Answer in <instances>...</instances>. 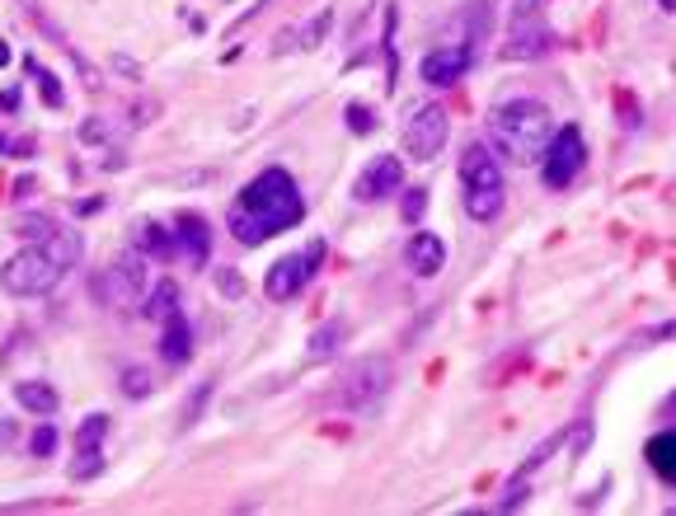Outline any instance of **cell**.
<instances>
[{"label":"cell","instance_id":"cell-1","mask_svg":"<svg viewBox=\"0 0 676 516\" xmlns=\"http://www.w3.org/2000/svg\"><path fill=\"white\" fill-rule=\"evenodd\" d=\"M306 216V198L287 169H263L259 179H249L240 188V198L231 202V235L240 244H263L292 230Z\"/></svg>","mask_w":676,"mask_h":516},{"label":"cell","instance_id":"cell-2","mask_svg":"<svg viewBox=\"0 0 676 516\" xmlns=\"http://www.w3.org/2000/svg\"><path fill=\"white\" fill-rule=\"evenodd\" d=\"M554 141V113L540 99H507L489 113V146L512 165H531Z\"/></svg>","mask_w":676,"mask_h":516},{"label":"cell","instance_id":"cell-3","mask_svg":"<svg viewBox=\"0 0 676 516\" xmlns=\"http://www.w3.org/2000/svg\"><path fill=\"white\" fill-rule=\"evenodd\" d=\"M80 258V235L76 230H52L47 240L19 249L5 268H0V287L10 296H43L66 277V268Z\"/></svg>","mask_w":676,"mask_h":516},{"label":"cell","instance_id":"cell-4","mask_svg":"<svg viewBox=\"0 0 676 516\" xmlns=\"http://www.w3.org/2000/svg\"><path fill=\"white\" fill-rule=\"evenodd\" d=\"M461 188H465L470 221H479V226L498 221V212H503V202H507V183H503V165L493 160V146H465Z\"/></svg>","mask_w":676,"mask_h":516},{"label":"cell","instance_id":"cell-5","mask_svg":"<svg viewBox=\"0 0 676 516\" xmlns=\"http://www.w3.org/2000/svg\"><path fill=\"white\" fill-rule=\"evenodd\" d=\"M390 380H395V371L385 357H362L338 376V385L329 390V404H338L343 413H371L390 395Z\"/></svg>","mask_w":676,"mask_h":516},{"label":"cell","instance_id":"cell-6","mask_svg":"<svg viewBox=\"0 0 676 516\" xmlns=\"http://www.w3.org/2000/svg\"><path fill=\"white\" fill-rule=\"evenodd\" d=\"M99 296L113 310H137L146 296V254L141 249H123L99 277Z\"/></svg>","mask_w":676,"mask_h":516},{"label":"cell","instance_id":"cell-7","mask_svg":"<svg viewBox=\"0 0 676 516\" xmlns=\"http://www.w3.org/2000/svg\"><path fill=\"white\" fill-rule=\"evenodd\" d=\"M446 132H451V118H446L442 104H414L404 118V151L414 155L418 165H428L442 155Z\"/></svg>","mask_w":676,"mask_h":516},{"label":"cell","instance_id":"cell-8","mask_svg":"<svg viewBox=\"0 0 676 516\" xmlns=\"http://www.w3.org/2000/svg\"><path fill=\"white\" fill-rule=\"evenodd\" d=\"M320 258H324V240H310L306 249L277 258L273 268H268V277H263V291H268L273 301H292V296H301L306 282L315 277V268H320Z\"/></svg>","mask_w":676,"mask_h":516},{"label":"cell","instance_id":"cell-9","mask_svg":"<svg viewBox=\"0 0 676 516\" xmlns=\"http://www.w3.org/2000/svg\"><path fill=\"white\" fill-rule=\"evenodd\" d=\"M554 47L545 15H540V0H517L512 10V29H507V57L512 61H536Z\"/></svg>","mask_w":676,"mask_h":516},{"label":"cell","instance_id":"cell-10","mask_svg":"<svg viewBox=\"0 0 676 516\" xmlns=\"http://www.w3.org/2000/svg\"><path fill=\"white\" fill-rule=\"evenodd\" d=\"M583 165H587L583 132H578V127H564V132H554V141L545 146V155H540V179L550 183V188H569Z\"/></svg>","mask_w":676,"mask_h":516},{"label":"cell","instance_id":"cell-11","mask_svg":"<svg viewBox=\"0 0 676 516\" xmlns=\"http://www.w3.org/2000/svg\"><path fill=\"white\" fill-rule=\"evenodd\" d=\"M104 437H108V418L104 413H90L76 432V460H71V479L76 484L104 474Z\"/></svg>","mask_w":676,"mask_h":516},{"label":"cell","instance_id":"cell-12","mask_svg":"<svg viewBox=\"0 0 676 516\" xmlns=\"http://www.w3.org/2000/svg\"><path fill=\"white\" fill-rule=\"evenodd\" d=\"M470 47L461 43H442L432 47L428 57L418 61V80L423 85H432V90H446V85H456V80H465V71H470Z\"/></svg>","mask_w":676,"mask_h":516},{"label":"cell","instance_id":"cell-13","mask_svg":"<svg viewBox=\"0 0 676 516\" xmlns=\"http://www.w3.org/2000/svg\"><path fill=\"white\" fill-rule=\"evenodd\" d=\"M353 193H357V202H385V198H395V193H404L400 155H376V160L357 174Z\"/></svg>","mask_w":676,"mask_h":516},{"label":"cell","instance_id":"cell-14","mask_svg":"<svg viewBox=\"0 0 676 516\" xmlns=\"http://www.w3.org/2000/svg\"><path fill=\"white\" fill-rule=\"evenodd\" d=\"M404 263H409L418 277H437L446 268V244L437 240L432 230H418L414 240H409V249H404Z\"/></svg>","mask_w":676,"mask_h":516},{"label":"cell","instance_id":"cell-15","mask_svg":"<svg viewBox=\"0 0 676 516\" xmlns=\"http://www.w3.org/2000/svg\"><path fill=\"white\" fill-rule=\"evenodd\" d=\"M160 357H165L169 366H179L193 357V329H188V315L184 310H174V315H165V334H160Z\"/></svg>","mask_w":676,"mask_h":516},{"label":"cell","instance_id":"cell-16","mask_svg":"<svg viewBox=\"0 0 676 516\" xmlns=\"http://www.w3.org/2000/svg\"><path fill=\"white\" fill-rule=\"evenodd\" d=\"M179 249L188 254V263H207V249H212V235H207V221L198 212H184L179 216Z\"/></svg>","mask_w":676,"mask_h":516},{"label":"cell","instance_id":"cell-17","mask_svg":"<svg viewBox=\"0 0 676 516\" xmlns=\"http://www.w3.org/2000/svg\"><path fill=\"white\" fill-rule=\"evenodd\" d=\"M648 465H653V474L658 479H667V484H676V427H667V432H658V437L648 441Z\"/></svg>","mask_w":676,"mask_h":516},{"label":"cell","instance_id":"cell-18","mask_svg":"<svg viewBox=\"0 0 676 516\" xmlns=\"http://www.w3.org/2000/svg\"><path fill=\"white\" fill-rule=\"evenodd\" d=\"M15 399L24 404L29 413H38V418H52L57 413V390L47 385V380H19L15 385Z\"/></svg>","mask_w":676,"mask_h":516},{"label":"cell","instance_id":"cell-19","mask_svg":"<svg viewBox=\"0 0 676 516\" xmlns=\"http://www.w3.org/2000/svg\"><path fill=\"white\" fill-rule=\"evenodd\" d=\"M343 338H348V324H343V319H329V324H320V329H315V338H310V362L334 357Z\"/></svg>","mask_w":676,"mask_h":516},{"label":"cell","instance_id":"cell-20","mask_svg":"<svg viewBox=\"0 0 676 516\" xmlns=\"http://www.w3.org/2000/svg\"><path fill=\"white\" fill-rule=\"evenodd\" d=\"M141 310H146V315H155V319L174 315V310H179V282H169V277H165V282H155Z\"/></svg>","mask_w":676,"mask_h":516},{"label":"cell","instance_id":"cell-21","mask_svg":"<svg viewBox=\"0 0 676 516\" xmlns=\"http://www.w3.org/2000/svg\"><path fill=\"white\" fill-rule=\"evenodd\" d=\"M137 230H141V235H137L141 249H151V254H160V258L174 254V240H169V230H165V226H155V221H141Z\"/></svg>","mask_w":676,"mask_h":516},{"label":"cell","instance_id":"cell-22","mask_svg":"<svg viewBox=\"0 0 676 516\" xmlns=\"http://www.w3.org/2000/svg\"><path fill=\"white\" fill-rule=\"evenodd\" d=\"M329 24H334V10L324 5L320 15H315V19L306 24V29H301V47H320V43H324V33H329Z\"/></svg>","mask_w":676,"mask_h":516},{"label":"cell","instance_id":"cell-23","mask_svg":"<svg viewBox=\"0 0 676 516\" xmlns=\"http://www.w3.org/2000/svg\"><path fill=\"white\" fill-rule=\"evenodd\" d=\"M216 291L231 296V301H240V296H245V277L235 273V268H221V273H216Z\"/></svg>","mask_w":676,"mask_h":516},{"label":"cell","instance_id":"cell-24","mask_svg":"<svg viewBox=\"0 0 676 516\" xmlns=\"http://www.w3.org/2000/svg\"><path fill=\"white\" fill-rule=\"evenodd\" d=\"M423 212H428V193H423V188L404 193V221L414 226V221H423Z\"/></svg>","mask_w":676,"mask_h":516},{"label":"cell","instance_id":"cell-25","mask_svg":"<svg viewBox=\"0 0 676 516\" xmlns=\"http://www.w3.org/2000/svg\"><path fill=\"white\" fill-rule=\"evenodd\" d=\"M52 451H57V432L43 423L38 432H33V456H52Z\"/></svg>","mask_w":676,"mask_h":516},{"label":"cell","instance_id":"cell-26","mask_svg":"<svg viewBox=\"0 0 676 516\" xmlns=\"http://www.w3.org/2000/svg\"><path fill=\"white\" fill-rule=\"evenodd\" d=\"M29 71H33V76H38V80H43V94H47V104H52V108L62 104V90H57V80L47 76V71H38V61H29Z\"/></svg>","mask_w":676,"mask_h":516},{"label":"cell","instance_id":"cell-27","mask_svg":"<svg viewBox=\"0 0 676 516\" xmlns=\"http://www.w3.org/2000/svg\"><path fill=\"white\" fill-rule=\"evenodd\" d=\"M123 390H127L132 399H141L146 390H151V376H146V371H127V385H123Z\"/></svg>","mask_w":676,"mask_h":516},{"label":"cell","instance_id":"cell-28","mask_svg":"<svg viewBox=\"0 0 676 516\" xmlns=\"http://www.w3.org/2000/svg\"><path fill=\"white\" fill-rule=\"evenodd\" d=\"M348 127L353 132H371V113L362 104H348Z\"/></svg>","mask_w":676,"mask_h":516},{"label":"cell","instance_id":"cell-29","mask_svg":"<svg viewBox=\"0 0 676 516\" xmlns=\"http://www.w3.org/2000/svg\"><path fill=\"white\" fill-rule=\"evenodd\" d=\"M662 338H676V319H667V324H653L644 334V343H662Z\"/></svg>","mask_w":676,"mask_h":516},{"label":"cell","instance_id":"cell-30","mask_svg":"<svg viewBox=\"0 0 676 516\" xmlns=\"http://www.w3.org/2000/svg\"><path fill=\"white\" fill-rule=\"evenodd\" d=\"M5 61H10V47H5V43H0V66H5Z\"/></svg>","mask_w":676,"mask_h":516},{"label":"cell","instance_id":"cell-31","mask_svg":"<svg viewBox=\"0 0 676 516\" xmlns=\"http://www.w3.org/2000/svg\"><path fill=\"white\" fill-rule=\"evenodd\" d=\"M662 10H667V15H676V0H662Z\"/></svg>","mask_w":676,"mask_h":516},{"label":"cell","instance_id":"cell-32","mask_svg":"<svg viewBox=\"0 0 676 516\" xmlns=\"http://www.w3.org/2000/svg\"><path fill=\"white\" fill-rule=\"evenodd\" d=\"M672 409H676V399H672Z\"/></svg>","mask_w":676,"mask_h":516}]
</instances>
